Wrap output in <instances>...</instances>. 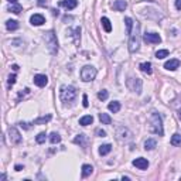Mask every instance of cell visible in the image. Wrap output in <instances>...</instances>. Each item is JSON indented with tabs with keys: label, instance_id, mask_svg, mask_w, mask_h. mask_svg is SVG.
Here are the masks:
<instances>
[{
	"label": "cell",
	"instance_id": "1",
	"mask_svg": "<svg viewBox=\"0 0 181 181\" xmlns=\"http://www.w3.org/2000/svg\"><path fill=\"white\" fill-rule=\"evenodd\" d=\"M149 132L154 133V135H159V136H163V133H164V130H163V120H161V116L157 112H153L152 116H150Z\"/></svg>",
	"mask_w": 181,
	"mask_h": 181
},
{
	"label": "cell",
	"instance_id": "2",
	"mask_svg": "<svg viewBox=\"0 0 181 181\" xmlns=\"http://www.w3.org/2000/svg\"><path fill=\"white\" fill-rule=\"evenodd\" d=\"M44 40H45V44H47V48L50 50V53L57 54L58 53V40H57V36L54 34L53 30L44 33Z\"/></svg>",
	"mask_w": 181,
	"mask_h": 181
},
{
	"label": "cell",
	"instance_id": "3",
	"mask_svg": "<svg viewBox=\"0 0 181 181\" xmlns=\"http://www.w3.org/2000/svg\"><path fill=\"white\" fill-rule=\"evenodd\" d=\"M77 96V90H75L74 87H71V85H62L61 87V90H60V98L64 103H70L72 102Z\"/></svg>",
	"mask_w": 181,
	"mask_h": 181
},
{
	"label": "cell",
	"instance_id": "4",
	"mask_svg": "<svg viewBox=\"0 0 181 181\" xmlns=\"http://www.w3.org/2000/svg\"><path fill=\"white\" fill-rule=\"evenodd\" d=\"M95 77H96V68H94L92 65H87L81 70V79L85 82L94 81Z\"/></svg>",
	"mask_w": 181,
	"mask_h": 181
},
{
	"label": "cell",
	"instance_id": "5",
	"mask_svg": "<svg viewBox=\"0 0 181 181\" xmlns=\"http://www.w3.org/2000/svg\"><path fill=\"white\" fill-rule=\"evenodd\" d=\"M9 140H10V143L12 144H19L21 143V136L19 133L16 128H10L9 129Z\"/></svg>",
	"mask_w": 181,
	"mask_h": 181
},
{
	"label": "cell",
	"instance_id": "6",
	"mask_svg": "<svg viewBox=\"0 0 181 181\" xmlns=\"http://www.w3.org/2000/svg\"><path fill=\"white\" fill-rule=\"evenodd\" d=\"M139 45H140V37H139V34H137V31H136L130 37V41H129V51L130 53H136L139 50Z\"/></svg>",
	"mask_w": 181,
	"mask_h": 181
},
{
	"label": "cell",
	"instance_id": "7",
	"mask_svg": "<svg viewBox=\"0 0 181 181\" xmlns=\"http://www.w3.org/2000/svg\"><path fill=\"white\" fill-rule=\"evenodd\" d=\"M128 87L130 88L132 90H135V92L140 94V92H142V79H139V78L128 79Z\"/></svg>",
	"mask_w": 181,
	"mask_h": 181
},
{
	"label": "cell",
	"instance_id": "8",
	"mask_svg": "<svg viewBox=\"0 0 181 181\" xmlns=\"http://www.w3.org/2000/svg\"><path fill=\"white\" fill-rule=\"evenodd\" d=\"M143 40L147 44H159V43H161V37L156 33H146L143 36Z\"/></svg>",
	"mask_w": 181,
	"mask_h": 181
},
{
	"label": "cell",
	"instance_id": "9",
	"mask_svg": "<svg viewBox=\"0 0 181 181\" xmlns=\"http://www.w3.org/2000/svg\"><path fill=\"white\" fill-rule=\"evenodd\" d=\"M133 166L137 167L139 170H146L149 167V161L146 159H143V157H139V159L133 160Z\"/></svg>",
	"mask_w": 181,
	"mask_h": 181
},
{
	"label": "cell",
	"instance_id": "10",
	"mask_svg": "<svg viewBox=\"0 0 181 181\" xmlns=\"http://www.w3.org/2000/svg\"><path fill=\"white\" fill-rule=\"evenodd\" d=\"M34 84H36L37 87L43 88V87H45V85L48 84V78H47L45 75L38 74V75H36V77H34Z\"/></svg>",
	"mask_w": 181,
	"mask_h": 181
},
{
	"label": "cell",
	"instance_id": "11",
	"mask_svg": "<svg viewBox=\"0 0 181 181\" xmlns=\"http://www.w3.org/2000/svg\"><path fill=\"white\" fill-rule=\"evenodd\" d=\"M178 67H180V60H177V58H174V60H170V61H167V62L164 64V68H166V70H170V71L177 70Z\"/></svg>",
	"mask_w": 181,
	"mask_h": 181
},
{
	"label": "cell",
	"instance_id": "12",
	"mask_svg": "<svg viewBox=\"0 0 181 181\" xmlns=\"http://www.w3.org/2000/svg\"><path fill=\"white\" fill-rule=\"evenodd\" d=\"M30 21H31V24L33 26H41L45 23V19H44L43 14H33L31 19H30Z\"/></svg>",
	"mask_w": 181,
	"mask_h": 181
},
{
	"label": "cell",
	"instance_id": "13",
	"mask_svg": "<svg viewBox=\"0 0 181 181\" xmlns=\"http://www.w3.org/2000/svg\"><path fill=\"white\" fill-rule=\"evenodd\" d=\"M60 6L68 9V10H72V9H75L78 6V0H62L60 3Z\"/></svg>",
	"mask_w": 181,
	"mask_h": 181
},
{
	"label": "cell",
	"instance_id": "14",
	"mask_svg": "<svg viewBox=\"0 0 181 181\" xmlns=\"http://www.w3.org/2000/svg\"><path fill=\"white\" fill-rule=\"evenodd\" d=\"M112 7H113V10H116V12H123L125 9L128 7V4H126L125 0H116Z\"/></svg>",
	"mask_w": 181,
	"mask_h": 181
},
{
	"label": "cell",
	"instance_id": "15",
	"mask_svg": "<svg viewBox=\"0 0 181 181\" xmlns=\"http://www.w3.org/2000/svg\"><path fill=\"white\" fill-rule=\"evenodd\" d=\"M101 23H102L105 31H106V33H111V31H112V24H111V21H109V19L102 17V19H101Z\"/></svg>",
	"mask_w": 181,
	"mask_h": 181
},
{
	"label": "cell",
	"instance_id": "16",
	"mask_svg": "<svg viewBox=\"0 0 181 181\" xmlns=\"http://www.w3.org/2000/svg\"><path fill=\"white\" fill-rule=\"evenodd\" d=\"M112 150V146L111 144H102L101 147H99V154L101 156H106V154H109Z\"/></svg>",
	"mask_w": 181,
	"mask_h": 181
},
{
	"label": "cell",
	"instance_id": "17",
	"mask_svg": "<svg viewBox=\"0 0 181 181\" xmlns=\"http://www.w3.org/2000/svg\"><path fill=\"white\" fill-rule=\"evenodd\" d=\"M92 122H94V118L90 115H87V116H84V118L79 119V125H81V126H88V125H90Z\"/></svg>",
	"mask_w": 181,
	"mask_h": 181
},
{
	"label": "cell",
	"instance_id": "18",
	"mask_svg": "<svg viewBox=\"0 0 181 181\" xmlns=\"http://www.w3.org/2000/svg\"><path fill=\"white\" fill-rule=\"evenodd\" d=\"M108 109L111 112H113V113H118V112L120 111V103L116 102V101H113V102H111L109 105H108Z\"/></svg>",
	"mask_w": 181,
	"mask_h": 181
},
{
	"label": "cell",
	"instance_id": "19",
	"mask_svg": "<svg viewBox=\"0 0 181 181\" xmlns=\"http://www.w3.org/2000/svg\"><path fill=\"white\" fill-rule=\"evenodd\" d=\"M6 29H7L9 31H14V30L19 29V23H17L16 20H7V23H6Z\"/></svg>",
	"mask_w": 181,
	"mask_h": 181
},
{
	"label": "cell",
	"instance_id": "20",
	"mask_svg": "<svg viewBox=\"0 0 181 181\" xmlns=\"http://www.w3.org/2000/svg\"><path fill=\"white\" fill-rule=\"evenodd\" d=\"M92 171H94V167H92V166H89V164H84L82 166V177H88V176H90Z\"/></svg>",
	"mask_w": 181,
	"mask_h": 181
},
{
	"label": "cell",
	"instance_id": "21",
	"mask_svg": "<svg viewBox=\"0 0 181 181\" xmlns=\"http://www.w3.org/2000/svg\"><path fill=\"white\" fill-rule=\"evenodd\" d=\"M140 70L143 71V72H146V74H152V64H150V62H142V64H140Z\"/></svg>",
	"mask_w": 181,
	"mask_h": 181
},
{
	"label": "cell",
	"instance_id": "22",
	"mask_svg": "<svg viewBox=\"0 0 181 181\" xmlns=\"http://www.w3.org/2000/svg\"><path fill=\"white\" fill-rule=\"evenodd\" d=\"M99 120H101L103 125H111L112 123L111 116L108 115V113H99Z\"/></svg>",
	"mask_w": 181,
	"mask_h": 181
},
{
	"label": "cell",
	"instance_id": "23",
	"mask_svg": "<svg viewBox=\"0 0 181 181\" xmlns=\"http://www.w3.org/2000/svg\"><path fill=\"white\" fill-rule=\"evenodd\" d=\"M9 12L14 13V14H20L21 6H20V4H17V3H12L10 6H9Z\"/></svg>",
	"mask_w": 181,
	"mask_h": 181
},
{
	"label": "cell",
	"instance_id": "24",
	"mask_svg": "<svg viewBox=\"0 0 181 181\" xmlns=\"http://www.w3.org/2000/svg\"><path fill=\"white\" fill-rule=\"evenodd\" d=\"M156 140L154 139H147L146 142H144V149L146 150H153V149L156 147Z\"/></svg>",
	"mask_w": 181,
	"mask_h": 181
},
{
	"label": "cell",
	"instance_id": "25",
	"mask_svg": "<svg viewBox=\"0 0 181 181\" xmlns=\"http://www.w3.org/2000/svg\"><path fill=\"white\" fill-rule=\"evenodd\" d=\"M51 120V115H47V116H43V118H38V119L33 120V125H41V123H47Z\"/></svg>",
	"mask_w": 181,
	"mask_h": 181
},
{
	"label": "cell",
	"instance_id": "26",
	"mask_svg": "<svg viewBox=\"0 0 181 181\" xmlns=\"http://www.w3.org/2000/svg\"><path fill=\"white\" fill-rule=\"evenodd\" d=\"M50 142H51V143L53 144H57V143H60V142H61V136L58 135V133H51V135H50Z\"/></svg>",
	"mask_w": 181,
	"mask_h": 181
},
{
	"label": "cell",
	"instance_id": "27",
	"mask_svg": "<svg viewBox=\"0 0 181 181\" xmlns=\"http://www.w3.org/2000/svg\"><path fill=\"white\" fill-rule=\"evenodd\" d=\"M171 144H173V146H181V135L180 133L173 135V137H171Z\"/></svg>",
	"mask_w": 181,
	"mask_h": 181
},
{
	"label": "cell",
	"instance_id": "28",
	"mask_svg": "<svg viewBox=\"0 0 181 181\" xmlns=\"http://www.w3.org/2000/svg\"><path fill=\"white\" fill-rule=\"evenodd\" d=\"M167 55H169V50H159L156 53V58H159V60H163Z\"/></svg>",
	"mask_w": 181,
	"mask_h": 181
},
{
	"label": "cell",
	"instance_id": "29",
	"mask_svg": "<svg viewBox=\"0 0 181 181\" xmlns=\"http://www.w3.org/2000/svg\"><path fill=\"white\" fill-rule=\"evenodd\" d=\"M125 23H126V27H128V31H126V33H128V34H132L133 20H132V19H130V17H126V19H125Z\"/></svg>",
	"mask_w": 181,
	"mask_h": 181
},
{
	"label": "cell",
	"instance_id": "30",
	"mask_svg": "<svg viewBox=\"0 0 181 181\" xmlns=\"http://www.w3.org/2000/svg\"><path fill=\"white\" fill-rule=\"evenodd\" d=\"M45 139H47V135H45V132H41V133H38L37 137H36V142H37L38 144H41L45 142Z\"/></svg>",
	"mask_w": 181,
	"mask_h": 181
},
{
	"label": "cell",
	"instance_id": "31",
	"mask_svg": "<svg viewBox=\"0 0 181 181\" xmlns=\"http://www.w3.org/2000/svg\"><path fill=\"white\" fill-rule=\"evenodd\" d=\"M84 140H85V136H84V135H78L74 139V143L75 144H82V146H84V144H85V143H84Z\"/></svg>",
	"mask_w": 181,
	"mask_h": 181
},
{
	"label": "cell",
	"instance_id": "32",
	"mask_svg": "<svg viewBox=\"0 0 181 181\" xmlns=\"http://www.w3.org/2000/svg\"><path fill=\"white\" fill-rule=\"evenodd\" d=\"M108 96H109V94H108V90H105V89L101 90V92L98 94V98L101 99V101H106Z\"/></svg>",
	"mask_w": 181,
	"mask_h": 181
},
{
	"label": "cell",
	"instance_id": "33",
	"mask_svg": "<svg viewBox=\"0 0 181 181\" xmlns=\"http://www.w3.org/2000/svg\"><path fill=\"white\" fill-rule=\"evenodd\" d=\"M14 84H16V75L13 74V75H10V77H9V85L12 87V85H14Z\"/></svg>",
	"mask_w": 181,
	"mask_h": 181
},
{
	"label": "cell",
	"instance_id": "34",
	"mask_svg": "<svg viewBox=\"0 0 181 181\" xmlns=\"http://www.w3.org/2000/svg\"><path fill=\"white\" fill-rule=\"evenodd\" d=\"M82 101H84V102H82L84 108H88V106H89V102H88V96H87V95H84V96H82Z\"/></svg>",
	"mask_w": 181,
	"mask_h": 181
},
{
	"label": "cell",
	"instance_id": "35",
	"mask_svg": "<svg viewBox=\"0 0 181 181\" xmlns=\"http://www.w3.org/2000/svg\"><path fill=\"white\" fill-rule=\"evenodd\" d=\"M96 135H98L99 137H105V136H106V132L102 130V129H98V130H96Z\"/></svg>",
	"mask_w": 181,
	"mask_h": 181
},
{
	"label": "cell",
	"instance_id": "36",
	"mask_svg": "<svg viewBox=\"0 0 181 181\" xmlns=\"http://www.w3.org/2000/svg\"><path fill=\"white\" fill-rule=\"evenodd\" d=\"M176 9L181 10V0H176Z\"/></svg>",
	"mask_w": 181,
	"mask_h": 181
},
{
	"label": "cell",
	"instance_id": "37",
	"mask_svg": "<svg viewBox=\"0 0 181 181\" xmlns=\"http://www.w3.org/2000/svg\"><path fill=\"white\" fill-rule=\"evenodd\" d=\"M38 4H40V6H45V4H47V0H38Z\"/></svg>",
	"mask_w": 181,
	"mask_h": 181
},
{
	"label": "cell",
	"instance_id": "38",
	"mask_svg": "<svg viewBox=\"0 0 181 181\" xmlns=\"http://www.w3.org/2000/svg\"><path fill=\"white\" fill-rule=\"evenodd\" d=\"M14 169H16V171H21V170H23V166H20V164H17L16 167H14Z\"/></svg>",
	"mask_w": 181,
	"mask_h": 181
},
{
	"label": "cell",
	"instance_id": "39",
	"mask_svg": "<svg viewBox=\"0 0 181 181\" xmlns=\"http://www.w3.org/2000/svg\"><path fill=\"white\" fill-rule=\"evenodd\" d=\"M13 70H14V71H19V70H20V67L17 65V64H14V65H13Z\"/></svg>",
	"mask_w": 181,
	"mask_h": 181
},
{
	"label": "cell",
	"instance_id": "40",
	"mask_svg": "<svg viewBox=\"0 0 181 181\" xmlns=\"http://www.w3.org/2000/svg\"><path fill=\"white\" fill-rule=\"evenodd\" d=\"M9 2H10V3H16L17 0H9Z\"/></svg>",
	"mask_w": 181,
	"mask_h": 181
},
{
	"label": "cell",
	"instance_id": "41",
	"mask_svg": "<svg viewBox=\"0 0 181 181\" xmlns=\"http://www.w3.org/2000/svg\"><path fill=\"white\" fill-rule=\"evenodd\" d=\"M178 115H180V119H181V109H180V112H178Z\"/></svg>",
	"mask_w": 181,
	"mask_h": 181
}]
</instances>
